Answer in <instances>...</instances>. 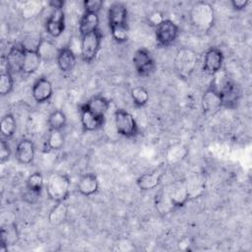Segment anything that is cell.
<instances>
[{"label": "cell", "instance_id": "cell-42", "mask_svg": "<svg viewBox=\"0 0 252 252\" xmlns=\"http://www.w3.org/2000/svg\"><path fill=\"white\" fill-rule=\"evenodd\" d=\"M249 1L248 0H232L230 2L232 8L236 11H242L244 10L248 5H249Z\"/></svg>", "mask_w": 252, "mask_h": 252}, {"label": "cell", "instance_id": "cell-27", "mask_svg": "<svg viewBox=\"0 0 252 252\" xmlns=\"http://www.w3.org/2000/svg\"><path fill=\"white\" fill-rule=\"evenodd\" d=\"M37 52L41 57L42 61H51V60H56L58 52H59V48H57V46L55 45V43L49 39H45L42 38L38 48H37Z\"/></svg>", "mask_w": 252, "mask_h": 252}, {"label": "cell", "instance_id": "cell-35", "mask_svg": "<svg viewBox=\"0 0 252 252\" xmlns=\"http://www.w3.org/2000/svg\"><path fill=\"white\" fill-rule=\"evenodd\" d=\"M14 86L13 74L6 68L2 70L0 75V94L2 96H5L11 93Z\"/></svg>", "mask_w": 252, "mask_h": 252}, {"label": "cell", "instance_id": "cell-37", "mask_svg": "<svg viewBox=\"0 0 252 252\" xmlns=\"http://www.w3.org/2000/svg\"><path fill=\"white\" fill-rule=\"evenodd\" d=\"M112 38L118 42L123 43L126 42L129 38V29L128 26H114L109 27Z\"/></svg>", "mask_w": 252, "mask_h": 252}, {"label": "cell", "instance_id": "cell-13", "mask_svg": "<svg viewBox=\"0 0 252 252\" xmlns=\"http://www.w3.org/2000/svg\"><path fill=\"white\" fill-rule=\"evenodd\" d=\"M163 172L164 170L161 167H159L140 175L136 180L138 188L142 191H151L156 189L162 179Z\"/></svg>", "mask_w": 252, "mask_h": 252}, {"label": "cell", "instance_id": "cell-39", "mask_svg": "<svg viewBox=\"0 0 252 252\" xmlns=\"http://www.w3.org/2000/svg\"><path fill=\"white\" fill-rule=\"evenodd\" d=\"M40 193L41 192H36V191L26 188V191L22 195V199L25 203L30 204V205H33V204L37 203V201L39 200Z\"/></svg>", "mask_w": 252, "mask_h": 252}, {"label": "cell", "instance_id": "cell-38", "mask_svg": "<svg viewBox=\"0 0 252 252\" xmlns=\"http://www.w3.org/2000/svg\"><path fill=\"white\" fill-rule=\"evenodd\" d=\"M102 6H103V2L101 0H85L83 2V7L86 13L98 14Z\"/></svg>", "mask_w": 252, "mask_h": 252}, {"label": "cell", "instance_id": "cell-3", "mask_svg": "<svg viewBox=\"0 0 252 252\" xmlns=\"http://www.w3.org/2000/svg\"><path fill=\"white\" fill-rule=\"evenodd\" d=\"M198 61L197 53L189 48H179L175 54L173 65L175 72L182 79H188L194 72Z\"/></svg>", "mask_w": 252, "mask_h": 252}, {"label": "cell", "instance_id": "cell-43", "mask_svg": "<svg viewBox=\"0 0 252 252\" xmlns=\"http://www.w3.org/2000/svg\"><path fill=\"white\" fill-rule=\"evenodd\" d=\"M52 9H63V6L65 4L64 1L61 0H51L47 3Z\"/></svg>", "mask_w": 252, "mask_h": 252}, {"label": "cell", "instance_id": "cell-9", "mask_svg": "<svg viewBox=\"0 0 252 252\" xmlns=\"http://www.w3.org/2000/svg\"><path fill=\"white\" fill-rule=\"evenodd\" d=\"M223 53L218 47H210L204 56L203 62V70L209 75H214L218 71H220L222 67L223 63Z\"/></svg>", "mask_w": 252, "mask_h": 252}, {"label": "cell", "instance_id": "cell-41", "mask_svg": "<svg viewBox=\"0 0 252 252\" xmlns=\"http://www.w3.org/2000/svg\"><path fill=\"white\" fill-rule=\"evenodd\" d=\"M163 20H164V17L162 15V13L159 11H154L148 17L149 25H151L152 27H155V28H157Z\"/></svg>", "mask_w": 252, "mask_h": 252}, {"label": "cell", "instance_id": "cell-40", "mask_svg": "<svg viewBox=\"0 0 252 252\" xmlns=\"http://www.w3.org/2000/svg\"><path fill=\"white\" fill-rule=\"evenodd\" d=\"M11 148L6 139H2L0 142V162L4 163L10 159Z\"/></svg>", "mask_w": 252, "mask_h": 252}, {"label": "cell", "instance_id": "cell-7", "mask_svg": "<svg viewBox=\"0 0 252 252\" xmlns=\"http://www.w3.org/2000/svg\"><path fill=\"white\" fill-rule=\"evenodd\" d=\"M132 61L136 72L142 77L151 75L156 68L155 60L146 48L137 49L133 54Z\"/></svg>", "mask_w": 252, "mask_h": 252}, {"label": "cell", "instance_id": "cell-8", "mask_svg": "<svg viewBox=\"0 0 252 252\" xmlns=\"http://www.w3.org/2000/svg\"><path fill=\"white\" fill-rule=\"evenodd\" d=\"M167 195L173 208H181L185 206V204L190 201L186 186V180L180 179L173 182L168 188Z\"/></svg>", "mask_w": 252, "mask_h": 252}, {"label": "cell", "instance_id": "cell-17", "mask_svg": "<svg viewBox=\"0 0 252 252\" xmlns=\"http://www.w3.org/2000/svg\"><path fill=\"white\" fill-rule=\"evenodd\" d=\"M128 11L124 4L115 2L111 4L107 11V19L109 27L114 26H128L127 25Z\"/></svg>", "mask_w": 252, "mask_h": 252}, {"label": "cell", "instance_id": "cell-5", "mask_svg": "<svg viewBox=\"0 0 252 252\" xmlns=\"http://www.w3.org/2000/svg\"><path fill=\"white\" fill-rule=\"evenodd\" d=\"M101 39L102 34L99 30L81 36L80 51L82 59L86 63H90L95 58L100 49Z\"/></svg>", "mask_w": 252, "mask_h": 252}, {"label": "cell", "instance_id": "cell-22", "mask_svg": "<svg viewBox=\"0 0 252 252\" xmlns=\"http://www.w3.org/2000/svg\"><path fill=\"white\" fill-rule=\"evenodd\" d=\"M18 238L19 232L15 223H10L6 226H2L0 237V252H6L8 250V246L15 244Z\"/></svg>", "mask_w": 252, "mask_h": 252}, {"label": "cell", "instance_id": "cell-34", "mask_svg": "<svg viewBox=\"0 0 252 252\" xmlns=\"http://www.w3.org/2000/svg\"><path fill=\"white\" fill-rule=\"evenodd\" d=\"M44 9V3L41 1H29L22 8V16L24 19L36 17Z\"/></svg>", "mask_w": 252, "mask_h": 252}, {"label": "cell", "instance_id": "cell-12", "mask_svg": "<svg viewBox=\"0 0 252 252\" xmlns=\"http://www.w3.org/2000/svg\"><path fill=\"white\" fill-rule=\"evenodd\" d=\"M53 94L51 82L45 77H39L32 85V95L37 103H43L50 99Z\"/></svg>", "mask_w": 252, "mask_h": 252}, {"label": "cell", "instance_id": "cell-25", "mask_svg": "<svg viewBox=\"0 0 252 252\" xmlns=\"http://www.w3.org/2000/svg\"><path fill=\"white\" fill-rule=\"evenodd\" d=\"M42 60L37 51L25 50V58L22 67V73L26 75H31L37 71Z\"/></svg>", "mask_w": 252, "mask_h": 252}, {"label": "cell", "instance_id": "cell-23", "mask_svg": "<svg viewBox=\"0 0 252 252\" xmlns=\"http://www.w3.org/2000/svg\"><path fill=\"white\" fill-rule=\"evenodd\" d=\"M68 217V207L64 202L55 203L48 214V221L52 226H59L64 223Z\"/></svg>", "mask_w": 252, "mask_h": 252}, {"label": "cell", "instance_id": "cell-1", "mask_svg": "<svg viewBox=\"0 0 252 252\" xmlns=\"http://www.w3.org/2000/svg\"><path fill=\"white\" fill-rule=\"evenodd\" d=\"M189 18L195 29L202 32H208L214 26L215 11L210 3L205 1L197 2L191 8Z\"/></svg>", "mask_w": 252, "mask_h": 252}, {"label": "cell", "instance_id": "cell-36", "mask_svg": "<svg viewBox=\"0 0 252 252\" xmlns=\"http://www.w3.org/2000/svg\"><path fill=\"white\" fill-rule=\"evenodd\" d=\"M43 176L39 171H35L29 175V177L26 180V188L36 191V192H41L43 188Z\"/></svg>", "mask_w": 252, "mask_h": 252}, {"label": "cell", "instance_id": "cell-16", "mask_svg": "<svg viewBox=\"0 0 252 252\" xmlns=\"http://www.w3.org/2000/svg\"><path fill=\"white\" fill-rule=\"evenodd\" d=\"M80 117L83 129L87 132L96 131L104 124V117L92 113L84 104H82L80 107Z\"/></svg>", "mask_w": 252, "mask_h": 252}, {"label": "cell", "instance_id": "cell-26", "mask_svg": "<svg viewBox=\"0 0 252 252\" xmlns=\"http://www.w3.org/2000/svg\"><path fill=\"white\" fill-rule=\"evenodd\" d=\"M185 180L190 200L198 198L201 195H203L206 187L205 180L203 179V177H201L200 175H193Z\"/></svg>", "mask_w": 252, "mask_h": 252}, {"label": "cell", "instance_id": "cell-30", "mask_svg": "<svg viewBox=\"0 0 252 252\" xmlns=\"http://www.w3.org/2000/svg\"><path fill=\"white\" fill-rule=\"evenodd\" d=\"M17 123L14 115L12 113H6L2 118L0 122V131L2 134V137L6 140L11 139L16 131Z\"/></svg>", "mask_w": 252, "mask_h": 252}, {"label": "cell", "instance_id": "cell-4", "mask_svg": "<svg viewBox=\"0 0 252 252\" xmlns=\"http://www.w3.org/2000/svg\"><path fill=\"white\" fill-rule=\"evenodd\" d=\"M114 125L117 133L126 138L136 137L139 133V127L134 116L122 108L116 109L114 112Z\"/></svg>", "mask_w": 252, "mask_h": 252}, {"label": "cell", "instance_id": "cell-20", "mask_svg": "<svg viewBox=\"0 0 252 252\" xmlns=\"http://www.w3.org/2000/svg\"><path fill=\"white\" fill-rule=\"evenodd\" d=\"M220 99H221V105L226 108H235L240 100L241 93L239 88L235 83H232L229 87H227L224 91H222L220 94Z\"/></svg>", "mask_w": 252, "mask_h": 252}, {"label": "cell", "instance_id": "cell-14", "mask_svg": "<svg viewBox=\"0 0 252 252\" xmlns=\"http://www.w3.org/2000/svg\"><path fill=\"white\" fill-rule=\"evenodd\" d=\"M201 105L205 114L214 115L220 109V107H222L220 94L213 89L208 88L202 95Z\"/></svg>", "mask_w": 252, "mask_h": 252}, {"label": "cell", "instance_id": "cell-24", "mask_svg": "<svg viewBox=\"0 0 252 252\" xmlns=\"http://www.w3.org/2000/svg\"><path fill=\"white\" fill-rule=\"evenodd\" d=\"M98 24L99 18L97 14L85 12L79 22V32L81 36L98 30Z\"/></svg>", "mask_w": 252, "mask_h": 252}, {"label": "cell", "instance_id": "cell-2", "mask_svg": "<svg viewBox=\"0 0 252 252\" xmlns=\"http://www.w3.org/2000/svg\"><path fill=\"white\" fill-rule=\"evenodd\" d=\"M70 186L71 181L67 174L53 173L49 176L47 181V196L54 203L64 202L70 194Z\"/></svg>", "mask_w": 252, "mask_h": 252}, {"label": "cell", "instance_id": "cell-21", "mask_svg": "<svg viewBox=\"0 0 252 252\" xmlns=\"http://www.w3.org/2000/svg\"><path fill=\"white\" fill-rule=\"evenodd\" d=\"M84 105L92 113L100 117H105V114L109 109L110 102L103 95H94L87 102H85Z\"/></svg>", "mask_w": 252, "mask_h": 252}, {"label": "cell", "instance_id": "cell-18", "mask_svg": "<svg viewBox=\"0 0 252 252\" xmlns=\"http://www.w3.org/2000/svg\"><path fill=\"white\" fill-rule=\"evenodd\" d=\"M35 155L33 143L29 139H22L16 146L15 156L17 160L22 164H30L32 162Z\"/></svg>", "mask_w": 252, "mask_h": 252}, {"label": "cell", "instance_id": "cell-32", "mask_svg": "<svg viewBox=\"0 0 252 252\" xmlns=\"http://www.w3.org/2000/svg\"><path fill=\"white\" fill-rule=\"evenodd\" d=\"M67 123V118L65 113L60 109L53 110L48 118L47 124L49 126V130H62Z\"/></svg>", "mask_w": 252, "mask_h": 252}, {"label": "cell", "instance_id": "cell-31", "mask_svg": "<svg viewBox=\"0 0 252 252\" xmlns=\"http://www.w3.org/2000/svg\"><path fill=\"white\" fill-rule=\"evenodd\" d=\"M65 138L61 130H49V134L46 139V149L48 151H59L63 148Z\"/></svg>", "mask_w": 252, "mask_h": 252}, {"label": "cell", "instance_id": "cell-19", "mask_svg": "<svg viewBox=\"0 0 252 252\" xmlns=\"http://www.w3.org/2000/svg\"><path fill=\"white\" fill-rule=\"evenodd\" d=\"M56 63L61 72L63 73L72 72L77 63L75 52L69 46L60 48L56 58Z\"/></svg>", "mask_w": 252, "mask_h": 252}, {"label": "cell", "instance_id": "cell-29", "mask_svg": "<svg viewBox=\"0 0 252 252\" xmlns=\"http://www.w3.org/2000/svg\"><path fill=\"white\" fill-rule=\"evenodd\" d=\"M188 155V149L183 144L171 145L165 152V158L168 163H177L183 160Z\"/></svg>", "mask_w": 252, "mask_h": 252}, {"label": "cell", "instance_id": "cell-15", "mask_svg": "<svg viewBox=\"0 0 252 252\" xmlns=\"http://www.w3.org/2000/svg\"><path fill=\"white\" fill-rule=\"evenodd\" d=\"M98 188L99 183L97 176L92 172L82 174L77 183L78 192L86 197L95 194L98 191Z\"/></svg>", "mask_w": 252, "mask_h": 252}, {"label": "cell", "instance_id": "cell-33", "mask_svg": "<svg viewBox=\"0 0 252 252\" xmlns=\"http://www.w3.org/2000/svg\"><path fill=\"white\" fill-rule=\"evenodd\" d=\"M130 95L132 97L133 103L139 107L146 105L150 99V94L148 90L143 86H136L132 88L130 91Z\"/></svg>", "mask_w": 252, "mask_h": 252}, {"label": "cell", "instance_id": "cell-6", "mask_svg": "<svg viewBox=\"0 0 252 252\" xmlns=\"http://www.w3.org/2000/svg\"><path fill=\"white\" fill-rule=\"evenodd\" d=\"M156 40L160 46H169L174 43L179 35L178 26L171 20L164 19L156 28Z\"/></svg>", "mask_w": 252, "mask_h": 252}, {"label": "cell", "instance_id": "cell-11", "mask_svg": "<svg viewBox=\"0 0 252 252\" xmlns=\"http://www.w3.org/2000/svg\"><path fill=\"white\" fill-rule=\"evenodd\" d=\"M45 30L52 37L60 36L65 31V14L63 9H53L45 23Z\"/></svg>", "mask_w": 252, "mask_h": 252}, {"label": "cell", "instance_id": "cell-10", "mask_svg": "<svg viewBox=\"0 0 252 252\" xmlns=\"http://www.w3.org/2000/svg\"><path fill=\"white\" fill-rule=\"evenodd\" d=\"M6 68L12 73L22 72V67L25 58V49L21 44H14L8 51L7 55L3 57Z\"/></svg>", "mask_w": 252, "mask_h": 252}, {"label": "cell", "instance_id": "cell-28", "mask_svg": "<svg viewBox=\"0 0 252 252\" xmlns=\"http://www.w3.org/2000/svg\"><path fill=\"white\" fill-rule=\"evenodd\" d=\"M232 83L233 82L230 79L229 75L225 71L220 69V71H218L217 73H215L213 75V79L211 81V85L209 88H211L214 91H216L217 93L220 94L227 87H229Z\"/></svg>", "mask_w": 252, "mask_h": 252}]
</instances>
